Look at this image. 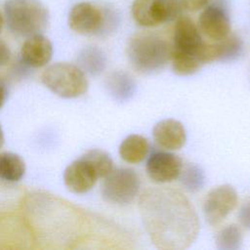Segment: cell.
<instances>
[{
  "instance_id": "8fae6325",
  "label": "cell",
  "mask_w": 250,
  "mask_h": 250,
  "mask_svg": "<svg viewBox=\"0 0 250 250\" xmlns=\"http://www.w3.org/2000/svg\"><path fill=\"white\" fill-rule=\"evenodd\" d=\"M98 176L93 167L82 157L72 161L63 172L65 187L74 193H86L95 186Z\"/></svg>"
},
{
  "instance_id": "44dd1931",
  "label": "cell",
  "mask_w": 250,
  "mask_h": 250,
  "mask_svg": "<svg viewBox=\"0 0 250 250\" xmlns=\"http://www.w3.org/2000/svg\"><path fill=\"white\" fill-rule=\"evenodd\" d=\"M215 241L219 250H237L242 244L241 230L234 224L229 225L218 231Z\"/></svg>"
},
{
  "instance_id": "603a6c76",
  "label": "cell",
  "mask_w": 250,
  "mask_h": 250,
  "mask_svg": "<svg viewBox=\"0 0 250 250\" xmlns=\"http://www.w3.org/2000/svg\"><path fill=\"white\" fill-rule=\"evenodd\" d=\"M179 178L182 186L190 192L199 191L205 184L204 172L196 164H188L183 166Z\"/></svg>"
},
{
  "instance_id": "f1b7e54d",
  "label": "cell",
  "mask_w": 250,
  "mask_h": 250,
  "mask_svg": "<svg viewBox=\"0 0 250 250\" xmlns=\"http://www.w3.org/2000/svg\"><path fill=\"white\" fill-rule=\"evenodd\" d=\"M4 144V133L2 130V127L0 126V147L3 146Z\"/></svg>"
},
{
  "instance_id": "5b68a950",
  "label": "cell",
  "mask_w": 250,
  "mask_h": 250,
  "mask_svg": "<svg viewBox=\"0 0 250 250\" xmlns=\"http://www.w3.org/2000/svg\"><path fill=\"white\" fill-rule=\"evenodd\" d=\"M110 12L91 2H79L69 10L67 23L78 34H102L109 31L114 24V16Z\"/></svg>"
},
{
  "instance_id": "7c38bea8",
  "label": "cell",
  "mask_w": 250,
  "mask_h": 250,
  "mask_svg": "<svg viewBox=\"0 0 250 250\" xmlns=\"http://www.w3.org/2000/svg\"><path fill=\"white\" fill-rule=\"evenodd\" d=\"M53 44L43 34L29 36L21 48V62L30 67L45 66L53 57Z\"/></svg>"
},
{
  "instance_id": "52a82bcc",
  "label": "cell",
  "mask_w": 250,
  "mask_h": 250,
  "mask_svg": "<svg viewBox=\"0 0 250 250\" xmlns=\"http://www.w3.org/2000/svg\"><path fill=\"white\" fill-rule=\"evenodd\" d=\"M197 26L201 34L212 41H220L230 34V17L225 0H211L198 17Z\"/></svg>"
},
{
  "instance_id": "5bb4252c",
  "label": "cell",
  "mask_w": 250,
  "mask_h": 250,
  "mask_svg": "<svg viewBox=\"0 0 250 250\" xmlns=\"http://www.w3.org/2000/svg\"><path fill=\"white\" fill-rule=\"evenodd\" d=\"M134 21L143 27H153L165 23L160 0H134L131 5Z\"/></svg>"
},
{
  "instance_id": "83f0119b",
  "label": "cell",
  "mask_w": 250,
  "mask_h": 250,
  "mask_svg": "<svg viewBox=\"0 0 250 250\" xmlns=\"http://www.w3.org/2000/svg\"><path fill=\"white\" fill-rule=\"evenodd\" d=\"M4 23H5V20H4V15H3L2 11L0 10V32H1V31H2V29H3Z\"/></svg>"
},
{
  "instance_id": "277c9868",
  "label": "cell",
  "mask_w": 250,
  "mask_h": 250,
  "mask_svg": "<svg viewBox=\"0 0 250 250\" xmlns=\"http://www.w3.org/2000/svg\"><path fill=\"white\" fill-rule=\"evenodd\" d=\"M41 81L54 94L65 99L80 97L88 90L85 72L69 62L51 64L42 72Z\"/></svg>"
},
{
  "instance_id": "7402d4cb",
  "label": "cell",
  "mask_w": 250,
  "mask_h": 250,
  "mask_svg": "<svg viewBox=\"0 0 250 250\" xmlns=\"http://www.w3.org/2000/svg\"><path fill=\"white\" fill-rule=\"evenodd\" d=\"M170 60L172 61V68L174 72L182 76L191 75L198 71V69L202 66L195 56L184 54L174 50L171 52Z\"/></svg>"
},
{
  "instance_id": "30bf717a",
  "label": "cell",
  "mask_w": 250,
  "mask_h": 250,
  "mask_svg": "<svg viewBox=\"0 0 250 250\" xmlns=\"http://www.w3.org/2000/svg\"><path fill=\"white\" fill-rule=\"evenodd\" d=\"M203 43L198 26L190 18L182 15L175 21L172 50L197 58V53Z\"/></svg>"
},
{
  "instance_id": "cb8c5ba5",
  "label": "cell",
  "mask_w": 250,
  "mask_h": 250,
  "mask_svg": "<svg viewBox=\"0 0 250 250\" xmlns=\"http://www.w3.org/2000/svg\"><path fill=\"white\" fill-rule=\"evenodd\" d=\"M183 10L188 12H196L203 9L211 0H179Z\"/></svg>"
},
{
  "instance_id": "9a60e30c",
  "label": "cell",
  "mask_w": 250,
  "mask_h": 250,
  "mask_svg": "<svg viewBox=\"0 0 250 250\" xmlns=\"http://www.w3.org/2000/svg\"><path fill=\"white\" fill-rule=\"evenodd\" d=\"M105 87L114 100L126 102L134 96L137 85L129 73L123 70H116L107 76Z\"/></svg>"
},
{
  "instance_id": "6da1fadb",
  "label": "cell",
  "mask_w": 250,
  "mask_h": 250,
  "mask_svg": "<svg viewBox=\"0 0 250 250\" xmlns=\"http://www.w3.org/2000/svg\"><path fill=\"white\" fill-rule=\"evenodd\" d=\"M139 210L147 235L157 249L184 250L198 235L197 213L178 189L147 188L140 195Z\"/></svg>"
},
{
  "instance_id": "3957f363",
  "label": "cell",
  "mask_w": 250,
  "mask_h": 250,
  "mask_svg": "<svg viewBox=\"0 0 250 250\" xmlns=\"http://www.w3.org/2000/svg\"><path fill=\"white\" fill-rule=\"evenodd\" d=\"M5 23L17 37L42 34L49 24V11L40 0H5Z\"/></svg>"
},
{
  "instance_id": "ac0fdd59",
  "label": "cell",
  "mask_w": 250,
  "mask_h": 250,
  "mask_svg": "<svg viewBox=\"0 0 250 250\" xmlns=\"http://www.w3.org/2000/svg\"><path fill=\"white\" fill-rule=\"evenodd\" d=\"M25 173L23 159L14 152L0 153V180L5 182H18Z\"/></svg>"
},
{
  "instance_id": "4316f807",
  "label": "cell",
  "mask_w": 250,
  "mask_h": 250,
  "mask_svg": "<svg viewBox=\"0 0 250 250\" xmlns=\"http://www.w3.org/2000/svg\"><path fill=\"white\" fill-rule=\"evenodd\" d=\"M8 96V91L7 88L5 86V84L0 80V108L3 106V104L6 102Z\"/></svg>"
},
{
  "instance_id": "ba28073f",
  "label": "cell",
  "mask_w": 250,
  "mask_h": 250,
  "mask_svg": "<svg viewBox=\"0 0 250 250\" xmlns=\"http://www.w3.org/2000/svg\"><path fill=\"white\" fill-rule=\"evenodd\" d=\"M237 192L230 185H222L212 188L203 203V214L210 226L220 225L236 207Z\"/></svg>"
},
{
  "instance_id": "7a4b0ae2",
  "label": "cell",
  "mask_w": 250,
  "mask_h": 250,
  "mask_svg": "<svg viewBox=\"0 0 250 250\" xmlns=\"http://www.w3.org/2000/svg\"><path fill=\"white\" fill-rule=\"evenodd\" d=\"M172 48L160 35L139 32L127 42L126 55L131 66L142 74H151L162 69L171 59Z\"/></svg>"
},
{
  "instance_id": "ffe728a7",
  "label": "cell",
  "mask_w": 250,
  "mask_h": 250,
  "mask_svg": "<svg viewBox=\"0 0 250 250\" xmlns=\"http://www.w3.org/2000/svg\"><path fill=\"white\" fill-rule=\"evenodd\" d=\"M81 157L93 167L98 178H104L113 169V161L110 155L102 149H90Z\"/></svg>"
},
{
  "instance_id": "d6986e66",
  "label": "cell",
  "mask_w": 250,
  "mask_h": 250,
  "mask_svg": "<svg viewBox=\"0 0 250 250\" xmlns=\"http://www.w3.org/2000/svg\"><path fill=\"white\" fill-rule=\"evenodd\" d=\"M214 42L217 52V62H233L243 53V42L236 34L230 33L226 38Z\"/></svg>"
},
{
  "instance_id": "484cf974",
  "label": "cell",
  "mask_w": 250,
  "mask_h": 250,
  "mask_svg": "<svg viewBox=\"0 0 250 250\" xmlns=\"http://www.w3.org/2000/svg\"><path fill=\"white\" fill-rule=\"evenodd\" d=\"M11 60V50L8 44L0 39V66L6 65Z\"/></svg>"
},
{
  "instance_id": "9c48e42d",
  "label": "cell",
  "mask_w": 250,
  "mask_h": 250,
  "mask_svg": "<svg viewBox=\"0 0 250 250\" xmlns=\"http://www.w3.org/2000/svg\"><path fill=\"white\" fill-rule=\"evenodd\" d=\"M183 166V161L178 155L166 151H154L146 161V170L154 183L165 184L178 179Z\"/></svg>"
},
{
  "instance_id": "4fadbf2b",
  "label": "cell",
  "mask_w": 250,
  "mask_h": 250,
  "mask_svg": "<svg viewBox=\"0 0 250 250\" xmlns=\"http://www.w3.org/2000/svg\"><path fill=\"white\" fill-rule=\"evenodd\" d=\"M154 142L167 150L182 148L187 141L184 125L176 119H164L157 122L152 130Z\"/></svg>"
},
{
  "instance_id": "e0dca14e",
  "label": "cell",
  "mask_w": 250,
  "mask_h": 250,
  "mask_svg": "<svg viewBox=\"0 0 250 250\" xmlns=\"http://www.w3.org/2000/svg\"><path fill=\"white\" fill-rule=\"evenodd\" d=\"M79 67L91 75L101 74L106 65V58L104 52L95 47L89 46L80 51L77 57Z\"/></svg>"
},
{
  "instance_id": "8992f818",
  "label": "cell",
  "mask_w": 250,
  "mask_h": 250,
  "mask_svg": "<svg viewBox=\"0 0 250 250\" xmlns=\"http://www.w3.org/2000/svg\"><path fill=\"white\" fill-rule=\"evenodd\" d=\"M104 179L101 193L104 200L108 203L127 205L139 193L140 179L133 169H112Z\"/></svg>"
},
{
  "instance_id": "d4e9b609",
  "label": "cell",
  "mask_w": 250,
  "mask_h": 250,
  "mask_svg": "<svg viewBox=\"0 0 250 250\" xmlns=\"http://www.w3.org/2000/svg\"><path fill=\"white\" fill-rule=\"evenodd\" d=\"M238 219L240 224L250 230V200H247L241 206L238 213Z\"/></svg>"
},
{
  "instance_id": "2e32d148",
  "label": "cell",
  "mask_w": 250,
  "mask_h": 250,
  "mask_svg": "<svg viewBox=\"0 0 250 250\" xmlns=\"http://www.w3.org/2000/svg\"><path fill=\"white\" fill-rule=\"evenodd\" d=\"M149 145L147 140L137 134L126 137L119 146V155L127 163L137 164L142 162L147 155Z\"/></svg>"
}]
</instances>
